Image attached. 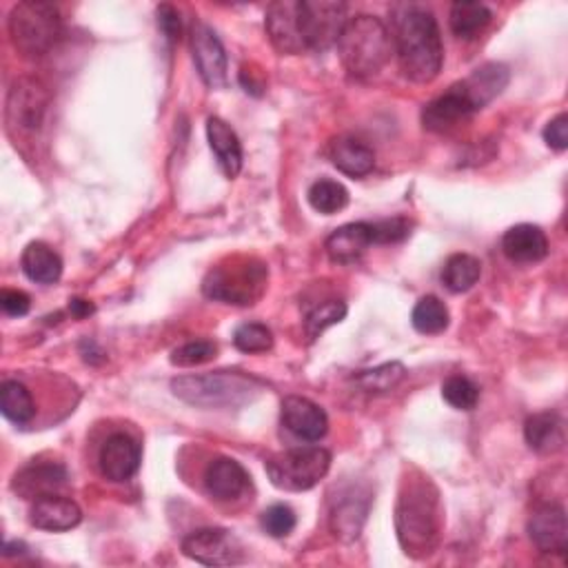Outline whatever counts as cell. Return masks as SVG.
<instances>
[{
  "instance_id": "cell-1",
  "label": "cell",
  "mask_w": 568,
  "mask_h": 568,
  "mask_svg": "<svg viewBox=\"0 0 568 568\" xmlns=\"http://www.w3.org/2000/svg\"><path fill=\"white\" fill-rule=\"evenodd\" d=\"M394 47L405 76L414 83L438 78L444 61L442 36L436 17L418 6H398L394 10Z\"/></svg>"
},
{
  "instance_id": "cell-2",
  "label": "cell",
  "mask_w": 568,
  "mask_h": 568,
  "mask_svg": "<svg viewBox=\"0 0 568 568\" xmlns=\"http://www.w3.org/2000/svg\"><path fill=\"white\" fill-rule=\"evenodd\" d=\"M440 526L442 511L438 489L431 484L429 478L407 482L396 508L398 539L407 555H431L440 537Z\"/></svg>"
},
{
  "instance_id": "cell-3",
  "label": "cell",
  "mask_w": 568,
  "mask_h": 568,
  "mask_svg": "<svg viewBox=\"0 0 568 568\" xmlns=\"http://www.w3.org/2000/svg\"><path fill=\"white\" fill-rule=\"evenodd\" d=\"M175 398L203 409H238L254 403L265 385L240 371H214L201 375H182L171 383Z\"/></svg>"
},
{
  "instance_id": "cell-4",
  "label": "cell",
  "mask_w": 568,
  "mask_h": 568,
  "mask_svg": "<svg viewBox=\"0 0 568 568\" xmlns=\"http://www.w3.org/2000/svg\"><path fill=\"white\" fill-rule=\"evenodd\" d=\"M335 47L344 69L355 78H366L389 63L394 39L381 19L357 14L346 21Z\"/></svg>"
},
{
  "instance_id": "cell-5",
  "label": "cell",
  "mask_w": 568,
  "mask_h": 568,
  "mask_svg": "<svg viewBox=\"0 0 568 568\" xmlns=\"http://www.w3.org/2000/svg\"><path fill=\"white\" fill-rule=\"evenodd\" d=\"M267 267L256 258H232L227 265L214 267L205 282L203 293L212 300L227 304L249 307L262 296L267 287Z\"/></svg>"
},
{
  "instance_id": "cell-6",
  "label": "cell",
  "mask_w": 568,
  "mask_h": 568,
  "mask_svg": "<svg viewBox=\"0 0 568 568\" xmlns=\"http://www.w3.org/2000/svg\"><path fill=\"white\" fill-rule=\"evenodd\" d=\"M10 36L17 52L28 58H41L61 39V14L50 3H19L10 14Z\"/></svg>"
},
{
  "instance_id": "cell-7",
  "label": "cell",
  "mask_w": 568,
  "mask_h": 568,
  "mask_svg": "<svg viewBox=\"0 0 568 568\" xmlns=\"http://www.w3.org/2000/svg\"><path fill=\"white\" fill-rule=\"evenodd\" d=\"M267 475L280 491H311L331 469V453L322 447H300L276 453L267 460Z\"/></svg>"
},
{
  "instance_id": "cell-8",
  "label": "cell",
  "mask_w": 568,
  "mask_h": 568,
  "mask_svg": "<svg viewBox=\"0 0 568 568\" xmlns=\"http://www.w3.org/2000/svg\"><path fill=\"white\" fill-rule=\"evenodd\" d=\"M50 109V92L36 78H21L8 96V131L17 140L34 138L45 122Z\"/></svg>"
},
{
  "instance_id": "cell-9",
  "label": "cell",
  "mask_w": 568,
  "mask_h": 568,
  "mask_svg": "<svg viewBox=\"0 0 568 568\" xmlns=\"http://www.w3.org/2000/svg\"><path fill=\"white\" fill-rule=\"evenodd\" d=\"M349 8L337 0H298V21L304 47L326 52L333 47L346 25Z\"/></svg>"
},
{
  "instance_id": "cell-10",
  "label": "cell",
  "mask_w": 568,
  "mask_h": 568,
  "mask_svg": "<svg viewBox=\"0 0 568 568\" xmlns=\"http://www.w3.org/2000/svg\"><path fill=\"white\" fill-rule=\"evenodd\" d=\"M182 553L205 566H232L243 561L240 542L225 528H201L182 539Z\"/></svg>"
},
{
  "instance_id": "cell-11",
  "label": "cell",
  "mask_w": 568,
  "mask_h": 568,
  "mask_svg": "<svg viewBox=\"0 0 568 568\" xmlns=\"http://www.w3.org/2000/svg\"><path fill=\"white\" fill-rule=\"evenodd\" d=\"M371 506V491L357 484H344L337 495L331 497V531L342 542H353L360 537Z\"/></svg>"
},
{
  "instance_id": "cell-12",
  "label": "cell",
  "mask_w": 568,
  "mask_h": 568,
  "mask_svg": "<svg viewBox=\"0 0 568 568\" xmlns=\"http://www.w3.org/2000/svg\"><path fill=\"white\" fill-rule=\"evenodd\" d=\"M475 111H480V109L473 103L464 83H456L453 87H449L442 96L433 98L422 109V125L429 131L447 133V131L456 129L458 125H462L464 120H469Z\"/></svg>"
},
{
  "instance_id": "cell-13",
  "label": "cell",
  "mask_w": 568,
  "mask_h": 568,
  "mask_svg": "<svg viewBox=\"0 0 568 568\" xmlns=\"http://www.w3.org/2000/svg\"><path fill=\"white\" fill-rule=\"evenodd\" d=\"M192 54H194L196 69L207 87L221 89L227 85L225 45L221 43L218 34L203 21H196L192 25Z\"/></svg>"
},
{
  "instance_id": "cell-14",
  "label": "cell",
  "mask_w": 568,
  "mask_h": 568,
  "mask_svg": "<svg viewBox=\"0 0 568 568\" xmlns=\"http://www.w3.org/2000/svg\"><path fill=\"white\" fill-rule=\"evenodd\" d=\"M265 28L271 45L280 54H302L307 50L300 34L298 0H278V3L269 6Z\"/></svg>"
},
{
  "instance_id": "cell-15",
  "label": "cell",
  "mask_w": 568,
  "mask_h": 568,
  "mask_svg": "<svg viewBox=\"0 0 568 568\" xmlns=\"http://www.w3.org/2000/svg\"><path fill=\"white\" fill-rule=\"evenodd\" d=\"M282 425L287 427V431L304 442H320L329 431V418L324 409L300 396L285 398Z\"/></svg>"
},
{
  "instance_id": "cell-16",
  "label": "cell",
  "mask_w": 568,
  "mask_h": 568,
  "mask_svg": "<svg viewBox=\"0 0 568 568\" xmlns=\"http://www.w3.org/2000/svg\"><path fill=\"white\" fill-rule=\"evenodd\" d=\"M98 462L109 482H127L140 469V444L129 433H114L105 440Z\"/></svg>"
},
{
  "instance_id": "cell-17",
  "label": "cell",
  "mask_w": 568,
  "mask_h": 568,
  "mask_svg": "<svg viewBox=\"0 0 568 568\" xmlns=\"http://www.w3.org/2000/svg\"><path fill=\"white\" fill-rule=\"evenodd\" d=\"M528 537L542 553L564 555L568 548V522L561 506H539L528 519Z\"/></svg>"
},
{
  "instance_id": "cell-18",
  "label": "cell",
  "mask_w": 568,
  "mask_h": 568,
  "mask_svg": "<svg viewBox=\"0 0 568 568\" xmlns=\"http://www.w3.org/2000/svg\"><path fill=\"white\" fill-rule=\"evenodd\" d=\"M67 486V469L58 462L30 464L14 478V491L25 500H41L58 495Z\"/></svg>"
},
{
  "instance_id": "cell-19",
  "label": "cell",
  "mask_w": 568,
  "mask_h": 568,
  "mask_svg": "<svg viewBox=\"0 0 568 568\" xmlns=\"http://www.w3.org/2000/svg\"><path fill=\"white\" fill-rule=\"evenodd\" d=\"M30 522L41 531H52V533L72 531L83 522V511L69 497L47 495V497L34 500V506L30 511Z\"/></svg>"
},
{
  "instance_id": "cell-20",
  "label": "cell",
  "mask_w": 568,
  "mask_h": 568,
  "mask_svg": "<svg viewBox=\"0 0 568 568\" xmlns=\"http://www.w3.org/2000/svg\"><path fill=\"white\" fill-rule=\"evenodd\" d=\"M373 243V225L371 223H351L335 229L326 238V254L337 265H353L357 262Z\"/></svg>"
},
{
  "instance_id": "cell-21",
  "label": "cell",
  "mask_w": 568,
  "mask_h": 568,
  "mask_svg": "<svg viewBox=\"0 0 568 568\" xmlns=\"http://www.w3.org/2000/svg\"><path fill=\"white\" fill-rule=\"evenodd\" d=\"M205 486L214 500L232 502L247 491L249 475L240 462L232 458H218L205 471Z\"/></svg>"
},
{
  "instance_id": "cell-22",
  "label": "cell",
  "mask_w": 568,
  "mask_h": 568,
  "mask_svg": "<svg viewBox=\"0 0 568 568\" xmlns=\"http://www.w3.org/2000/svg\"><path fill=\"white\" fill-rule=\"evenodd\" d=\"M502 251L517 265H533L548 256V238L535 225H515L504 234Z\"/></svg>"
},
{
  "instance_id": "cell-23",
  "label": "cell",
  "mask_w": 568,
  "mask_h": 568,
  "mask_svg": "<svg viewBox=\"0 0 568 568\" xmlns=\"http://www.w3.org/2000/svg\"><path fill=\"white\" fill-rule=\"evenodd\" d=\"M207 138L223 173L227 178H236L243 169V144L236 131L223 118L212 116L207 120Z\"/></svg>"
},
{
  "instance_id": "cell-24",
  "label": "cell",
  "mask_w": 568,
  "mask_h": 568,
  "mask_svg": "<svg viewBox=\"0 0 568 568\" xmlns=\"http://www.w3.org/2000/svg\"><path fill=\"white\" fill-rule=\"evenodd\" d=\"M329 156H331L333 167L351 178H362V175L371 173L375 167L373 149L353 136L335 138L331 142Z\"/></svg>"
},
{
  "instance_id": "cell-25",
  "label": "cell",
  "mask_w": 568,
  "mask_h": 568,
  "mask_svg": "<svg viewBox=\"0 0 568 568\" xmlns=\"http://www.w3.org/2000/svg\"><path fill=\"white\" fill-rule=\"evenodd\" d=\"M524 438L528 447L539 456H553L564 449V422L557 414L531 416L524 425Z\"/></svg>"
},
{
  "instance_id": "cell-26",
  "label": "cell",
  "mask_w": 568,
  "mask_h": 568,
  "mask_svg": "<svg viewBox=\"0 0 568 568\" xmlns=\"http://www.w3.org/2000/svg\"><path fill=\"white\" fill-rule=\"evenodd\" d=\"M21 265H23L25 276L39 285H54L63 276L61 256L45 243L28 245V249L23 251Z\"/></svg>"
},
{
  "instance_id": "cell-27",
  "label": "cell",
  "mask_w": 568,
  "mask_h": 568,
  "mask_svg": "<svg viewBox=\"0 0 568 568\" xmlns=\"http://www.w3.org/2000/svg\"><path fill=\"white\" fill-rule=\"evenodd\" d=\"M464 87L469 89L473 103L478 109L489 105L495 96L502 94V89L508 85V69L500 63H489L475 69L467 81H462Z\"/></svg>"
},
{
  "instance_id": "cell-28",
  "label": "cell",
  "mask_w": 568,
  "mask_h": 568,
  "mask_svg": "<svg viewBox=\"0 0 568 568\" xmlns=\"http://www.w3.org/2000/svg\"><path fill=\"white\" fill-rule=\"evenodd\" d=\"M491 19V10L482 3H456L449 14V25L458 39L473 41L489 28Z\"/></svg>"
},
{
  "instance_id": "cell-29",
  "label": "cell",
  "mask_w": 568,
  "mask_h": 568,
  "mask_svg": "<svg viewBox=\"0 0 568 568\" xmlns=\"http://www.w3.org/2000/svg\"><path fill=\"white\" fill-rule=\"evenodd\" d=\"M0 411L14 425H28L36 416V405L30 389L19 381H8L0 389Z\"/></svg>"
},
{
  "instance_id": "cell-30",
  "label": "cell",
  "mask_w": 568,
  "mask_h": 568,
  "mask_svg": "<svg viewBox=\"0 0 568 568\" xmlns=\"http://www.w3.org/2000/svg\"><path fill=\"white\" fill-rule=\"evenodd\" d=\"M482 276V262L469 254H456L442 269V282L453 293H464L478 285Z\"/></svg>"
},
{
  "instance_id": "cell-31",
  "label": "cell",
  "mask_w": 568,
  "mask_h": 568,
  "mask_svg": "<svg viewBox=\"0 0 568 568\" xmlns=\"http://www.w3.org/2000/svg\"><path fill=\"white\" fill-rule=\"evenodd\" d=\"M307 199H309V205L324 216H333L349 205L346 186L335 182V180H329V178H322V180L313 182L309 186Z\"/></svg>"
},
{
  "instance_id": "cell-32",
  "label": "cell",
  "mask_w": 568,
  "mask_h": 568,
  "mask_svg": "<svg viewBox=\"0 0 568 568\" xmlns=\"http://www.w3.org/2000/svg\"><path fill=\"white\" fill-rule=\"evenodd\" d=\"M449 320H451V315H449L447 304L436 296H425L414 307V313H411L414 329L425 335H438V333L447 331Z\"/></svg>"
},
{
  "instance_id": "cell-33",
  "label": "cell",
  "mask_w": 568,
  "mask_h": 568,
  "mask_svg": "<svg viewBox=\"0 0 568 568\" xmlns=\"http://www.w3.org/2000/svg\"><path fill=\"white\" fill-rule=\"evenodd\" d=\"M405 377V366L400 362H389L377 368H368V371H360L353 381L357 383L360 389H364L366 394H387L394 387H398V383Z\"/></svg>"
},
{
  "instance_id": "cell-34",
  "label": "cell",
  "mask_w": 568,
  "mask_h": 568,
  "mask_svg": "<svg viewBox=\"0 0 568 568\" xmlns=\"http://www.w3.org/2000/svg\"><path fill=\"white\" fill-rule=\"evenodd\" d=\"M442 398L458 411H473L480 400V389L467 375H451L442 385Z\"/></svg>"
},
{
  "instance_id": "cell-35",
  "label": "cell",
  "mask_w": 568,
  "mask_h": 568,
  "mask_svg": "<svg viewBox=\"0 0 568 568\" xmlns=\"http://www.w3.org/2000/svg\"><path fill=\"white\" fill-rule=\"evenodd\" d=\"M346 315V304L342 300H329L320 307H315L307 320H304V331H307V337L309 340H315L320 337L329 326L342 322Z\"/></svg>"
},
{
  "instance_id": "cell-36",
  "label": "cell",
  "mask_w": 568,
  "mask_h": 568,
  "mask_svg": "<svg viewBox=\"0 0 568 568\" xmlns=\"http://www.w3.org/2000/svg\"><path fill=\"white\" fill-rule=\"evenodd\" d=\"M218 355V344L212 340H192L171 351L173 366H201L212 362Z\"/></svg>"
},
{
  "instance_id": "cell-37",
  "label": "cell",
  "mask_w": 568,
  "mask_h": 568,
  "mask_svg": "<svg viewBox=\"0 0 568 568\" xmlns=\"http://www.w3.org/2000/svg\"><path fill=\"white\" fill-rule=\"evenodd\" d=\"M234 344L243 353H265L274 346V333L260 322H247L236 329Z\"/></svg>"
},
{
  "instance_id": "cell-38",
  "label": "cell",
  "mask_w": 568,
  "mask_h": 568,
  "mask_svg": "<svg viewBox=\"0 0 568 568\" xmlns=\"http://www.w3.org/2000/svg\"><path fill=\"white\" fill-rule=\"evenodd\" d=\"M262 528L271 537H287L296 528V513L287 504H274L262 513Z\"/></svg>"
},
{
  "instance_id": "cell-39",
  "label": "cell",
  "mask_w": 568,
  "mask_h": 568,
  "mask_svg": "<svg viewBox=\"0 0 568 568\" xmlns=\"http://www.w3.org/2000/svg\"><path fill=\"white\" fill-rule=\"evenodd\" d=\"M371 225H373V243L375 245L400 243L411 234V223L407 218H392V221H381V223H371Z\"/></svg>"
},
{
  "instance_id": "cell-40",
  "label": "cell",
  "mask_w": 568,
  "mask_h": 568,
  "mask_svg": "<svg viewBox=\"0 0 568 568\" xmlns=\"http://www.w3.org/2000/svg\"><path fill=\"white\" fill-rule=\"evenodd\" d=\"M0 307H3V311L12 318H23L30 313V307H32V300L25 291H19V289H3V293H0Z\"/></svg>"
},
{
  "instance_id": "cell-41",
  "label": "cell",
  "mask_w": 568,
  "mask_h": 568,
  "mask_svg": "<svg viewBox=\"0 0 568 568\" xmlns=\"http://www.w3.org/2000/svg\"><path fill=\"white\" fill-rule=\"evenodd\" d=\"M156 17H158V28L164 34V39L169 43H178L182 36V21H180L178 10H173L171 6H160Z\"/></svg>"
},
{
  "instance_id": "cell-42",
  "label": "cell",
  "mask_w": 568,
  "mask_h": 568,
  "mask_svg": "<svg viewBox=\"0 0 568 568\" xmlns=\"http://www.w3.org/2000/svg\"><path fill=\"white\" fill-rule=\"evenodd\" d=\"M544 140L555 151H564L568 147V116L559 114L544 127Z\"/></svg>"
},
{
  "instance_id": "cell-43",
  "label": "cell",
  "mask_w": 568,
  "mask_h": 568,
  "mask_svg": "<svg viewBox=\"0 0 568 568\" xmlns=\"http://www.w3.org/2000/svg\"><path fill=\"white\" fill-rule=\"evenodd\" d=\"M69 311H72L76 318H87V315H92L96 309H94V304H92V302L76 298V300H72V302H69Z\"/></svg>"
}]
</instances>
